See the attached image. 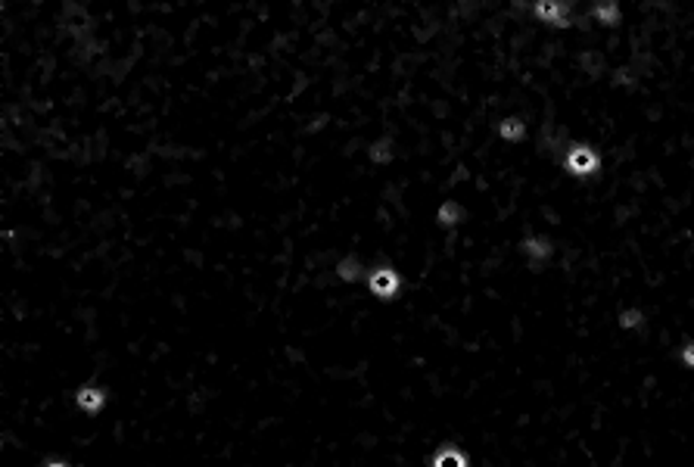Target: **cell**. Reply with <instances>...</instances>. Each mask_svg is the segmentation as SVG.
I'll use <instances>...</instances> for the list:
<instances>
[{
	"label": "cell",
	"instance_id": "cell-2",
	"mask_svg": "<svg viewBox=\"0 0 694 467\" xmlns=\"http://www.w3.org/2000/svg\"><path fill=\"white\" fill-rule=\"evenodd\" d=\"M81 402H84V405H100V396H94V393H84V396H81Z\"/></svg>",
	"mask_w": 694,
	"mask_h": 467
},
{
	"label": "cell",
	"instance_id": "cell-1",
	"mask_svg": "<svg viewBox=\"0 0 694 467\" xmlns=\"http://www.w3.org/2000/svg\"><path fill=\"white\" fill-rule=\"evenodd\" d=\"M371 287H374L377 293H393V290H396V284H393V274H377Z\"/></svg>",
	"mask_w": 694,
	"mask_h": 467
}]
</instances>
